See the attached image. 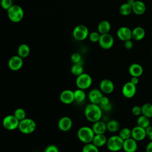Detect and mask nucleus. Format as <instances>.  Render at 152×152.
I'll list each match as a JSON object with an SVG mask.
<instances>
[{
	"mask_svg": "<svg viewBox=\"0 0 152 152\" xmlns=\"http://www.w3.org/2000/svg\"><path fill=\"white\" fill-rule=\"evenodd\" d=\"M124 47L126 49L129 50V49H131L133 48L134 44H133V42L131 40V39H129V40H127L126 41H124Z\"/></svg>",
	"mask_w": 152,
	"mask_h": 152,
	"instance_id": "ea45409f",
	"label": "nucleus"
},
{
	"mask_svg": "<svg viewBox=\"0 0 152 152\" xmlns=\"http://www.w3.org/2000/svg\"><path fill=\"white\" fill-rule=\"evenodd\" d=\"M145 132H146L147 136L149 137L152 135V126L149 125L146 128H145Z\"/></svg>",
	"mask_w": 152,
	"mask_h": 152,
	"instance_id": "79ce46f5",
	"label": "nucleus"
},
{
	"mask_svg": "<svg viewBox=\"0 0 152 152\" xmlns=\"http://www.w3.org/2000/svg\"><path fill=\"white\" fill-rule=\"evenodd\" d=\"M59 99L62 103L65 104H69L74 100V91L71 90H64L59 95Z\"/></svg>",
	"mask_w": 152,
	"mask_h": 152,
	"instance_id": "2eb2a0df",
	"label": "nucleus"
},
{
	"mask_svg": "<svg viewBox=\"0 0 152 152\" xmlns=\"http://www.w3.org/2000/svg\"><path fill=\"white\" fill-rule=\"evenodd\" d=\"M89 34V31L88 28L83 25L79 24L73 30L72 35L74 38L78 41H82L85 40Z\"/></svg>",
	"mask_w": 152,
	"mask_h": 152,
	"instance_id": "6e6552de",
	"label": "nucleus"
},
{
	"mask_svg": "<svg viewBox=\"0 0 152 152\" xmlns=\"http://www.w3.org/2000/svg\"><path fill=\"white\" fill-rule=\"evenodd\" d=\"M135 1V0H128L126 2H127L128 4H129L130 5L132 6V5L134 4Z\"/></svg>",
	"mask_w": 152,
	"mask_h": 152,
	"instance_id": "a18cd8bd",
	"label": "nucleus"
},
{
	"mask_svg": "<svg viewBox=\"0 0 152 152\" xmlns=\"http://www.w3.org/2000/svg\"><path fill=\"white\" fill-rule=\"evenodd\" d=\"M84 115L88 121L93 123L100 120L102 110L99 104L90 103L84 109Z\"/></svg>",
	"mask_w": 152,
	"mask_h": 152,
	"instance_id": "f257e3e1",
	"label": "nucleus"
},
{
	"mask_svg": "<svg viewBox=\"0 0 152 152\" xmlns=\"http://www.w3.org/2000/svg\"><path fill=\"white\" fill-rule=\"evenodd\" d=\"M110 104V100L109 99L108 97H106V96H103L100 102V103H99V106H106L107 104Z\"/></svg>",
	"mask_w": 152,
	"mask_h": 152,
	"instance_id": "a19ab883",
	"label": "nucleus"
},
{
	"mask_svg": "<svg viewBox=\"0 0 152 152\" xmlns=\"http://www.w3.org/2000/svg\"><path fill=\"white\" fill-rule=\"evenodd\" d=\"M145 152H152V141H150L145 147Z\"/></svg>",
	"mask_w": 152,
	"mask_h": 152,
	"instance_id": "37998d69",
	"label": "nucleus"
},
{
	"mask_svg": "<svg viewBox=\"0 0 152 152\" xmlns=\"http://www.w3.org/2000/svg\"><path fill=\"white\" fill-rule=\"evenodd\" d=\"M147 134L145 129L138 125L134 127L131 129V137L137 141H141L145 139Z\"/></svg>",
	"mask_w": 152,
	"mask_h": 152,
	"instance_id": "f8f14e48",
	"label": "nucleus"
},
{
	"mask_svg": "<svg viewBox=\"0 0 152 152\" xmlns=\"http://www.w3.org/2000/svg\"><path fill=\"white\" fill-rule=\"evenodd\" d=\"M124 140L119 135H113L107 138L106 146L110 151L116 152L122 149Z\"/></svg>",
	"mask_w": 152,
	"mask_h": 152,
	"instance_id": "39448f33",
	"label": "nucleus"
},
{
	"mask_svg": "<svg viewBox=\"0 0 152 152\" xmlns=\"http://www.w3.org/2000/svg\"><path fill=\"white\" fill-rule=\"evenodd\" d=\"M20 121L14 115H8L2 119V125L7 130L12 131L18 127Z\"/></svg>",
	"mask_w": 152,
	"mask_h": 152,
	"instance_id": "0eeeda50",
	"label": "nucleus"
},
{
	"mask_svg": "<svg viewBox=\"0 0 152 152\" xmlns=\"http://www.w3.org/2000/svg\"><path fill=\"white\" fill-rule=\"evenodd\" d=\"M137 148V141L132 137L124 141L122 149L125 152H135Z\"/></svg>",
	"mask_w": 152,
	"mask_h": 152,
	"instance_id": "a211bd4d",
	"label": "nucleus"
},
{
	"mask_svg": "<svg viewBox=\"0 0 152 152\" xmlns=\"http://www.w3.org/2000/svg\"><path fill=\"white\" fill-rule=\"evenodd\" d=\"M150 118H148V117L141 115L140 116H138V118L137 119V122L138 126L144 128H146L147 126H148L149 125H150Z\"/></svg>",
	"mask_w": 152,
	"mask_h": 152,
	"instance_id": "c756f323",
	"label": "nucleus"
},
{
	"mask_svg": "<svg viewBox=\"0 0 152 152\" xmlns=\"http://www.w3.org/2000/svg\"><path fill=\"white\" fill-rule=\"evenodd\" d=\"M100 91L104 94L112 93L115 88L113 83L109 79L102 80L99 84Z\"/></svg>",
	"mask_w": 152,
	"mask_h": 152,
	"instance_id": "4468645a",
	"label": "nucleus"
},
{
	"mask_svg": "<svg viewBox=\"0 0 152 152\" xmlns=\"http://www.w3.org/2000/svg\"><path fill=\"white\" fill-rule=\"evenodd\" d=\"M132 12L135 14L137 15H141L145 13L146 11V5L142 1L140 0H137L132 5Z\"/></svg>",
	"mask_w": 152,
	"mask_h": 152,
	"instance_id": "6ab92c4d",
	"label": "nucleus"
},
{
	"mask_svg": "<svg viewBox=\"0 0 152 152\" xmlns=\"http://www.w3.org/2000/svg\"><path fill=\"white\" fill-rule=\"evenodd\" d=\"M75 84L78 88L86 90L89 88L92 84L91 77L87 73L83 72L81 75L77 77Z\"/></svg>",
	"mask_w": 152,
	"mask_h": 152,
	"instance_id": "423d86ee",
	"label": "nucleus"
},
{
	"mask_svg": "<svg viewBox=\"0 0 152 152\" xmlns=\"http://www.w3.org/2000/svg\"><path fill=\"white\" fill-rule=\"evenodd\" d=\"M44 152H59V150L56 145L50 144L45 148Z\"/></svg>",
	"mask_w": 152,
	"mask_h": 152,
	"instance_id": "4c0bfd02",
	"label": "nucleus"
},
{
	"mask_svg": "<svg viewBox=\"0 0 152 152\" xmlns=\"http://www.w3.org/2000/svg\"><path fill=\"white\" fill-rule=\"evenodd\" d=\"M72 126V121L68 116H63L59 119L58 122L59 129L64 132H66L70 130Z\"/></svg>",
	"mask_w": 152,
	"mask_h": 152,
	"instance_id": "dca6fc26",
	"label": "nucleus"
},
{
	"mask_svg": "<svg viewBox=\"0 0 152 152\" xmlns=\"http://www.w3.org/2000/svg\"><path fill=\"white\" fill-rule=\"evenodd\" d=\"M116 36L122 41H126L132 39V30L128 27L122 26L118 28L116 31Z\"/></svg>",
	"mask_w": 152,
	"mask_h": 152,
	"instance_id": "ddd939ff",
	"label": "nucleus"
},
{
	"mask_svg": "<svg viewBox=\"0 0 152 152\" xmlns=\"http://www.w3.org/2000/svg\"><path fill=\"white\" fill-rule=\"evenodd\" d=\"M98 43L102 49H109L114 44V39L113 36L109 33L100 34Z\"/></svg>",
	"mask_w": 152,
	"mask_h": 152,
	"instance_id": "1a4fd4ad",
	"label": "nucleus"
},
{
	"mask_svg": "<svg viewBox=\"0 0 152 152\" xmlns=\"http://www.w3.org/2000/svg\"><path fill=\"white\" fill-rule=\"evenodd\" d=\"M107 138L104 134H95L92 141V143L96 147H101L106 144Z\"/></svg>",
	"mask_w": 152,
	"mask_h": 152,
	"instance_id": "5701e85b",
	"label": "nucleus"
},
{
	"mask_svg": "<svg viewBox=\"0 0 152 152\" xmlns=\"http://www.w3.org/2000/svg\"><path fill=\"white\" fill-rule=\"evenodd\" d=\"M71 72L75 76H78L84 72V68L81 64H74L71 68Z\"/></svg>",
	"mask_w": 152,
	"mask_h": 152,
	"instance_id": "7c9ffc66",
	"label": "nucleus"
},
{
	"mask_svg": "<svg viewBox=\"0 0 152 152\" xmlns=\"http://www.w3.org/2000/svg\"><path fill=\"white\" fill-rule=\"evenodd\" d=\"M103 96V95L100 90L97 88H93L91 90L88 94V97L90 102L91 103L97 104H99Z\"/></svg>",
	"mask_w": 152,
	"mask_h": 152,
	"instance_id": "f3484780",
	"label": "nucleus"
},
{
	"mask_svg": "<svg viewBox=\"0 0 152 152\" xmlns=\"http://www.w3.org/2000/svg\"><path fill=\"white\" fill-rule=\"evenodd\" d=\"M148 138H149V140H150V141H152V135H150V136H149V137H148Z\"/></svg>",
	"mask_w": 152,
	"mask_h": 152,
	"instance_id": "49530a36",
	"label": "nucleus"
},
{
	"mask_svg": "<svg viewBox=\"0 0 152 152\" xmlns=\"http://www.w3.org/2000/svg\"><path fill=\"white\" fill-rule=\"evenodd\" d=\"M119 12L122 15L127 16L129 15L132 12V6L128 4L127 2L122 4L119 7Z\"/></svg>",
	"mask_w": 152,
	"mask_h": 152,
	"instance_id": "c85d7f7f",
	"label": "nucleus"
},
{
	"mask_svg": "<svg viewBox=\"0 0 152 152\" xmlns=\"http://www.w3.org/2000/svg\"><path fill=\"white\" fill-rule=\"evenodd\" d=\"M107 130L111 132H117L119 129V123L118 121L115 119L110 120L106 124Z\"/></svg>",
	"mask_w": 152,
	"mask_h": 152,
	"instance_id": "cd10ccee",
	"label": "nucleus"
},
{
	"mask_svg": "<svg viewBox=\"0 0 152 152\" xmlns=\"http://www.w3.org/2000/svg\"><path fill=\"white\" fill-rule=\"evenodd\" d=\"M111 29V25L107 20L101 21L97 26V31L100 34H104L109 33Z\"/></svg>",
	"mask_w": 152,
	"mask_h": 152,
	"instance_id": "b1692460",
	"label": "nucleus"
},
{
	"mask_svg": "<svg viewBox=\"0 0 152 152\" xmlns=\"http://www.w3.org/2000/svg\"><path fill=\"white\" fill-rule=\"evenodd\" d=\"M141 115L148 118H152V104L150 103H144L141 106Z\"/></svg>",
	"mask_w": 152,
	"mask_h": 152,
	"instance_id": "bb28decb",
	"label": "nucleus"
},
{
	"mask_svg": "<svg viewBox=\"0 0 152 152\" xmlns=\"http://www.w3.org/2000/svg\"><path fill=\"white\" fill-rule=\"evenodd\" d=\"M82 152H99V148L92 142L85 144L82 149Z\"/></svg>",
	"mask_w": 152,
	"mask_h": 152,
	"instance_id": "473e14b6",
	"label": "nucleus"
},
{
	"mask_svg": "<svg viewBox=\"0 0 152 152\" xmlns=\"http://www.w3.org/2000/svg\"><path fill=\"white\" fill-rule=\"evenodd\" d=\"M91 128L95 134H104L107 130V126L104 122L99 120L93 122Z\"/></svg>",
	"mask_w": 152,
	"mask_h": 152,
	"instance_id": "aec40b11",
	"label": "nucleus"
},
{
	"mask_svg": "<svg viewBox=\"0 0 152 152\" xmlns=\"http://www.w3.org/2000/svg\"><path fill=\"white\" fill-rule=\"evenodd\" d=\"M18 55L21 57L22 58H25L27 57L30 52V47L25 43L21 44L17 49Z\"/></svg>",
	"mask_w": 152,
	"mask_h": 152,
	"instance_id": "393cba45",
	"label": "nucleus"
},
{
	"mask_svg": "<svg viewBox=\"0 0 152 152\" xmlns=\"http://www.w3.org/2000/svg\"><path fill=\"white\" fill-rule=\"evenodd\" d=\"M139 77H132L131 79L130 80V82H131L132 84H135V86H137L138 83H139Z\"/></svg>",
	"mask_w": 152,
	"mask_h": 152,
	"instance_id": "c03bdc74",
	"label": "nucleus"
},
{
	"mask_svg": "<svg viewBox=\"0 0 152 152\" xmlns=\"http://www.w3.org/2000/svg\"><path fill=\"white\" fill-rule=\"evenodd\" d=\"M132 113L135 116H140L141 115V106L136 105L133 106L131 110Z\"/></svg>",
	"mask_w": 152,
	"mask_h": 152,
	"instance_id": "58836bf2",
	"label": "nucleus"
},
{
	"mask_svg": "<svg viewBox=\"0 0 152 152\" xmlns=\"http://www.w3.org/2000/svg\"><path fill=\"white\" fill-rule=\"evenodd\" d=\"M0 4L1 7L5 10H8L13 5L12 0H1Z\"/></svg>",
	"mask_w": 152,
	"mask_h": 152,
	"instance_id": "c9c22d12",
	"label": "nucleus"
},
{
	"mask_svg": "<svg viewBox=\"0 0 152 152\" xmlns=\"http://www.w3.org/2000/svg\"><path fill=\"white\" fill-rule=\"evenodd\" d=\"M100 34L98 31H92L88 34L89 40L92 42H98Z\"/></svg>",
	"mask_w": 152,
	"mask_h": 152,
	"instance_id": "f704fd0d",
	"label": "nucleus"
},
{
	"mask_svg": "<svg viewBox=\"0 0 152 152\" xmlns=\"http://www.w3.org/2000/svg\"><path fill=\"white\" fill-rule=\"evenodd\" d=\"M145 35V30L142 27H136L132 30V39L136 41L142 40Z\"/></svg>",
	"mask_w": 152,
	"mask_h": 152,
	"instance_id": "4be33fe9",
	"label": "nucleus"
},
{
	"mask_svg": "<svg viewBox=\"0 0 152 152\" xmlns=\"http://www.w3.org/2000/svg\"><path fill=\"white\" fill-rule=\"evenodd\" d=\"M119 136L124 141L131 137V129L128 128H124L121 129Z\"/></svg>",
	"mask_w": 152,
	"mask_h": 152,
	"instance_id": "2f4dec72",
	"label": "nucleus"
},
{
	"mask_svg": "<svg viewBox=\"0 0 152 152\" xmlns=\"http://www.w3.org/2000/svg\"><path fill=\"white\" fill-rule=\"evenodd\" d=\"M94 135L92 128L87 126L80 128L77 131V137L79 140L84 144L91 142Z\"/></svg>",
	"mask_w": 152,
	"mask_h": 152,
	"instance_id": "f03ea898",
	"label": "nucleus"
},
{
	"mask_svg": "<svg viewBox=\"0 0 152 152\" xmlns=\"http://www.w3.org/2000/svg\"><path fill=\"white\" fill-rule=\"evenodd\" d=\"M74 100L78 103H81L84 101L86 97V94L84 90L78 88L74 91Z\"/></svg>",
	"mask_w": 152,
	"mask_h": 152,
	"instance_id": "a878e982",
	"label": "nucleus"
},
{
	"mask_svg": "<svg viewBox=\"0 0 152 152\" xmlns=\"http://www.w3.org/2000/svg\"><path fill=\"white\" fill-rule=\"evenodd\" d=\"M7 15L10 21L13 23H18L22 20L24 17V11L18 5H12L7 10Z\"/></svg>",
	"mask_w": 152,
	"mask_h": 152,
	"instance_id": "7ed1b4c3",
	"label": "nucleus"
},
{
	"mask_svg": "<svg viewBox=\"0 0 152 152\" xmlns=\"http://www.w3.org/2000/svg\"><path fill=\"white\" fill-rule=\"evenodd\" d=\"M136 91V86L130 81L125 83L122 88V93L123 96L128 99L133 97L135 96Z\"/></svg>",
	"mask_w": 152,
	"mask_h": 152,
	"instance_id": "9d476101",
	"label": "nucleus"
},
{
	"mask_svg": "<svg viewBox=\"0 0 152 152\" xmlns=\"http://www.w3.org/2000/svg\"><path fill=\"white\" fill-rule=\"evenodd\" d=\"M23 65V60L21 57L18 55H14L11 56L8 62L9 68L14 71H18L21 68Z\"/></svg>",
	"mask_w": 152,
	"mask_h": 152,
	"instance_id": "9b49d317",
	"label": "nucleus"
},
{
	"mask_svg": "<svg viewBox=\"0 0 152 152\" xmlns=\"http://www.w3.org/2000/svg\"><path fill=\"white\" fill-rule=\"evenodd\" d=\"M14 115L20 121L26 118V112L23 108L19 107L15 110Z\"/></svg>",
	"mask_w": 152,
	"mask_h": 152,
	"instance_id": "72a5a7b5",
	"label": "nucleus"
},
{
	"mask_svg": "<svg viewBox=\"0 0 152 152\" xmlns=\"http://www.w3.org/2000/svg\"><path fill=\"white\" fill-rule=\"evenodd\" d=\"M36 128V122L31 119L26 118L19 122L18 129L20 131L25 134H29L33 132Z\"/></svg>",
	"mask_w": 152,
	"mask_h": 152,
	"instance_id": "20e7f679",
	"label": "nucleus"
},
{
	"mask_svg": "<svg viewBox=\"0 0 152 152\" xmlns=\"http://www.w3.org/2000/svg\"><path fill=\"white\" fill-rule=\"evenodd\" d=\"M128 71L131 77H140L143 73V68L140 64L134 63L129 66Z\"/></svg>",
	"mask_w": 152,
	"mask_h": 152,
	"instance_id": "412c9836",
	"label": "nucleus"
},
{
	"mask_svg": "<svg viewBox=\"0 0 152 152\" xmlns=\"http://www.w3.org/2000/svg\"><path fill=\"white\" fill-rule=\"evenodd\" d=\"M71 59L74 64H80L81 61V56L80 53L75 52L71 55Z\"/></svg>",
	"mask_w": 152,
	"mask_h": 152,
	"instance_id": "e433bc0d",
	"label": "nucleus"
},
{
	"mask_svg": "<svg viewBox=\"0 0 152 152\" xmlns=\"http://www.w3.org/2000/svg\"><path fill=\"white\" fill-rule=\"evenodd\" d=\"M151 55H152V50H151Z\"/></svg>",
	"mask_w": 152,
	"mask_h": 152,
	"instance_id": "de8ad7c7",
	"label": "nucleus"
}]
</instances>
